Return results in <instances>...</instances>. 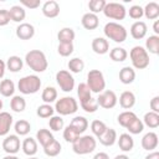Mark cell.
Listing matches in <instances>:
<instances>
[{"label":"cell","instance_id":"cell-51","mask_svg":"<svg viewBox=\"0 0 159 159\" xmlns=\"http://www.w3.org/2000/svg\"><path fill=\"white\" fill-rule=\"evenodd\" d=\"M10 22L9 11L6 9H0V26H6Z\"/></svg>","mask_w":159,"mask_h":159},{"label":"cell","instance_id":"cell-53","mask_svg":"<svg viewBox=\"0 0 159 159\" xmlns=\"http://www.w3.org/2000/svg\"><path fill=\"white\" fill-rule=\"evenodd\" d=\"M93 159H111V158H109V155H108L107 153L99 152V153H97V154L93 157Z\"/></svg>","mask_w":159,"mask_h":159},{"label":"cell","instance_id":"cell-6","mask_svg":"<svg viewBox=\"0 0 159 159\" xmlns=\"http://www.w3.org/2000/svg\"><path fill=\"white\" fill-rule=\"evenodd\" d=\"M86 84L91 89L92 93H101L106 88V80L103 73L99 70H91L87 73V82Z\"/></svg>","mask_w":159,"mask_h":159},{"label":"cell","instance_id":"cell-12","mask_svg":"<svg viewBox=\"0 0 159 159\" xmlns=\"http://www.w3.org/2000/svg\"><path fill=\"white\" fill-rule=\"evenodd\" d=\"M158 143H159V139H158L157 133H154V132L145 133L142 138V142H140L142 148L144 150H148V152H153L154 149H157Z\"/></svg>","mask_w":159,"mask_h":159},{"label":"cell","instance_id":"cell-43","mask_svg":"<svg viewBox=\"0 0 159 159\" xmlns=\"http://www.w3.org/2000/svg\"><path fill=\"white\" fill-rule=\"evenodd\" d=\"M55 113V108L51 106V104H47V103H43L41 106L37 107V111H36V114L40 117V118H51Z\"/></svg>","mask_w":159,"mask_h":159},{"label":"cell","instance_id":"cell-9","mask_svg":"<svg viewBox=\"0 0 159 159\" xmlns=\"http://www.w3.org/2000/svg\"><path fill=\"white\" fill-rule=\"evenodd\" d=\"M56 82L63 92H71L75 88V78L70 71L60 70L56 73Z\"/></svg>","mask_w":159,"mask_h":159},{"label":"cell","instance_id":"cell-2","mask_svg":"<svg viewBox=\"0 0 159 159\" xmlns=\"http://www.w3.org/2000/svg\"><path fill=\"white\" fill-rule=\"evenodd\" d=\"M103 32H104V36L117 43H122L127 40V36H128V32L125 30V27L123 25H120L119 22H116V21H109L104 25L103 27Z\"/></svg>","mask_w":159,"mask_h":159},{"label":"cell","instance_id":"cell-48","mask_svg":"<svg viewBox=\"0 0 159 159\" xmlns=\"http://www.w3.org/2000/svg\"><path fill=\"white\" fill-rule=\"evenodd\" d=\"M81 107L87 113H94L98 109V103H97V99L96 98H91V99L81 103Z\"/></svg>","mask_w":159,"mask_h":159},{"label":"cell","instance_id":"cell-46","mask_svg":"<svg viewBox=\"0 0 159 159\" xmlns=\"http://www.w3.org/2000/svg\"><path fill=\"white\" fill-rule=\"evenodd\" d=\"M107 1L104 0H91L88 2V9H89V12L92 14H98V12H102L104 6H106Z\"/></svg>","mask_w":159,"mask_h":159},{"label":"cell","instance_id":"cell-22","mask_svg":"<svg viewBox=\"0 0 159 159\" xmlns=\"http://www.w3.org/2000/svg\"><path fill=\"white\" fill-rule=\"evenodd\" d=\"M117 132L113 128H107V130L99 137L97 138L99 140V143L104 147H112L116 142H117Z\"/></svg>","mask_w":159,"mask_h":159},{"label":"cell","instance_id":"cell-34","mask_svg":"<svg viewBox=\"0 0 159 159\" xmlns=\"http://www.w3.org/2000/svg\"><path fill=\"white\" fill-rule=\"evenodd\" d=\"M70 125H72L80 134H82V133H84V132L87 130V128H88V120H87L84 117H82V116H77V117H75V118L71 120Z\"/></svg>","mask_w":159,"mask_h":159},{"label":"cell","instance_id":"cell-25","mask_svg":"<svg viewBox=\"0 0 159 159\" xmlns=\"http://www.w3.org/2000/svg\"><path fill=\"white\" fill-rule=\"evenodd\" d=\"M52 140H55V137H53V134L48 129L41 128V129H39L36 132V142L40 143V145L42 148L46 147L47 144H50Z\"/></svg>","mask_w":159,"mask_h":159},{"label":"cell","instance_id":"cell-18","mask_svg":"<svg viewBox=\"0 0 159 159\" xmlns=\"http://www.w3.org/2000/svg\"><path fill=\"white\" fill-rule=\"evenodd\" d=\"M81 24L82 26L86 29V30H96L99 25V19L96 14H92V12H86L82 19H81Z\"/></svg>","mask_w":159,"mask_h":159},{"label":"cell","instance_id":"cell-8","mask_svg":"<svg viewBox=\"0 0 159 159\" xmlns=\"http://www.w3.org/2000/svg\"><path fill=\"white\" fill-rule=\"evenodd\" d=\"M106 17L112 19V20H124V17L127 16V9L124 7L123 4L119 2H107L103 11Z\"/></svg>","mask_w":159,"mask_h":159},{"label":"cell","instance_id":"cell-1","mask_svg":"<svg viewBox=\"0 0 159 159\" xmlns=\"http://www.w3.org/2000/svg\"><path fill=\"white\" fill-rule=\"evenodd\" d=\"M25 62L26 65L37 73L45 72L48 67V62L46 58V55L40 50H31L25 55Z\"/></svg>","mask_w":159,"mask_h":159},{"label":"cell","instance_id":"cell-14","mask_svg":"<svg viewBox=\"0 0 159 159\" xmlns=\"http://www.w3.org/2000/svg\"><path fill=\"white\" fill-rule=\"evenodd\" d=\"M14 118L9 112H0V137H6L12 125Z\"/></svg>","mask_w":159,"mask_h":159},{"label":"cell","instance_id":"cell-13","mask_svg":"<svg viewBox=\"0 0 159 159\" xmlns=\"http://www.w3.org/2000/svg\"><path fill=\"white\" fill-rule=\"evenodd\" d=\"M34 35H35V27L29 22H21L16 27V36L20 40H30L34 37Z\"/></svg>","mask_w":159,"mask_h":159},{"label":"cell","instance_id":"cell-29","mask_svg":"<svg viewBox=\"0 0 159 159\" xmlns=\"http://www.w3.org/2000/svg\"><path fill=\"white\" fill-rule=\"evenodd\" d=\"M143 124L147 125L148 128L150 129H155L159 127V113H155V112H147L143 117Z\"/></svg>","mask_w":159,"mask_h":159},{"label":"cell","instance_id":"cell-26","mask_svg":"<svg viewBox=\"0 0 159 159\" xmlns=\"http://www.w3.org/2000/svg\"><path fill=\"white\" fill-rule=\"evenodd\" d=\"M135 80V71L133 67L125 66L119 71V81L123 84H130Z\"/></svg>","mask_w":159,"mask_h":159},{"label":"cell","instance_id":"cell-16","mask_svg":"<svg viewBox=\"0 0 159 159\" xmlns=\"http://www.w3.org/2000/svg\"><path fill=\"white\" fill-rule=\"evenodd\" d=\"M148 31V26L144 21H135L130 26V35L134 40H142L145 37Z\"/></svg>","mask_w":159,"mask_h":159},{"label":"cell","instance_id":"cell-45","mask_svg":"<svg viewBox=\"0 0 159 159\" xmlns=\"http://www.w3.org/2000/svg\"><path fill=\"white\" fill-rule=\"evenodd\" d=\"M48 125H50V129L53 130V132H58L61 129H63L65 127V122L62 119L61 116H52L48 120Z\"/></svg>","mask_w":159,"mask_h":159},{"label":"cell","instance_id":"cell-52","mask_svg":"<svg viewBox=\"0 0 159 159\" xmlns=\"http://www.w3.org/2000/svg\"><path fill=\"white\" fill-rule=\"evenodd\" d=\"M149 106H150V109L152 112H155V113H159V96H154L150 102H149Z\"/></svg>","mask_w":159,"mask_h":159},{"label":"cell","instance_id":"cell-7","mask_svg":"<svg viewBox=\"0 0 159 159\" xmlns=\"http://www.w3.org/2000/svg\"><path fill=\"white\" fill-rule=\"evenodd\" d=\"M55 111L58 113V116H70L78 111V103L73 97L66 96L56 101L55 103Z\"/></svg>","mask_w":159,"mask_h":159},{"label":"cell","instance_id":"cell-39","mask_svg":"<svg viewBox=\"0 0 159 159\" xmlns=\"http://www.w3.org/2000/svg\"><path fill=\"white\" fill-rule=\"evenodd\" d=\"M61 144L60 142H57L56 139L52 140L50 144H47L46 147H43V153L47 155V157H57L60 153H61Z\"/></svg>","mask_w":159,"mask_h":159},{"label":"cell","instance_id":"cell-20","mask_svg":"<svg viewBox=\"0 0 159 159\" xmlns=\"http://www.w3.org/2000/svg\"><path fill=\"white\" fill-rule=\"evenodd\" d=\"M21 149H22L25 155L34 157L37 153V142H36V139L31 138V137H26L21 143Z\"/></svg>","mask_w":159,"mask_h":159},{"label":"cell","instance_id":"cell-49","mask_svg":"<svg viewBox=\"0 0 159 159\" xmlns=\"http://www.w3.org/2000/svg\"><path fill=\"white\" fill-rule=\"evenodd\" d=\"M128 14H129V17H132L133 20H139L143 17V7L140 5H133L129 7Z\"/></svg>","mask_w":159,"mask_h":159},{"label":"cell","instance_id":"cell-56","mask_svg":"<svg viewBox=\"0 0 159 159\" xmlns=\"http://www.w3.org/2000/svg\"><path fill=\"white\" fill-rule=\"evenodd\" d=\"M153 31H154V34L157 36L159 35V20H155L154 21V24H153Z\"/></svg>","mask_w":159,"mask_h":159},{"label":"cell","instance_id":"cell-41","mask_svg":"<svg viewBox=\"0 0 159 159\" xmlns=\"http://www.w3.org/2000/svg\"><path fill=\"white\" fill-rule=\"evenodd\" d=\"M107 125H106V123L104 122H102V120H99V119H94V120H92V123H91V130H92V134L94 135V137H97V138H99L106 130H107Z\"/></svg>","mask_w":159,"mask_h":159},{"label":"cell","instance_id":"cell-3","mask_svg":"<svg viewBox=\"0 0 159 159\" xmlns=\"http://www.w3.org/2000/svg\"><path fill=\"white\" fill-rule=\"evenodd\" d=\"M41 84V80L37 75H27L19 80L17 89L22 94H34L40 91Z\"/></svg>","mask_w":159,"mask_h":159},{"label":"cell","instance_id":"cell-42","mask_svg":"<svg viewBox=\"0 0 159 159\" xmlns=\"http://www.w3.org/2000/svg\"><path fill=\"white\" fill-rule=\"evenodd\" d=\"M80 133L72 127V125H67L65 129H63V139L67 142V143H75L78 138H80Z\"/></svg>","mask_w":159,"mask_h":159},{"label":"cell","instance_id":"cell-5","mask_svg":"<svg viewBox=\"0 0 159 159\" xmlns=\"http://www.w3.org/2000/svg\"><path fill=\"white\" fill-rule=\"evenodd\" d=\"M132 66L137 70H144L149 66V53L143 46H134L129 52Z\"/></svg>","mask_w":159,"mask_h":159},{"label":"cell","instance_id":"cell-47","mask_svg":"<svg viewBox=\"0 0 159 159\" xmlns=\"http://www.w3.org/2000/svg\"><path fill=\"white\" fill-rule=\"evenodd\" d=\"M73 43H58L57 46V52L62 57H68L70 55L73 53Z\"/></svg>","mask_w":159,"mask_h":159},{"label":"cell","instance_id":"cell-27","mask_svg":"<svg viewBox=\"0 0 159 159\" xmlns=\"http://www.w3.org/2000/svg\"><path fill=\"white\" fill-rule=\"evenodd\" d=\"M75 31L71 27H63L58 31L57 34V40L60 43H73V40H75Z\"/></svg>","mask_w":159,"mask_h":159},{"label":"cell","instance_id":"cell-17","mask_svg":"<svg viewBox=\"0 0 159 159\" xmlns=\"http://www.w3.org/2000/svg\"><path fill=\"white\" fill-rule=\"evenodd\" d=\"M92 50L97 55H104L109 51V42L104 37H96L92 40Z\"/></svg>","mask_w":159,"mask_h":159},{"label":"cell","instance_id":"cell-59","mask_svg":"<svg viewBox=\"0 0 159 159\" xmlns=\"http://www.w3.org/2000/svg\"><path fill=\"white\" fill-rule=\"evenodd\" d=\"M2 106H4V103H2V99H0V112H1V109H2Z\"/></svg>","mask_w":159,"mask_h":159},{"label":"cell","instance_id":"cell-55","mask_svg":"<svg viewBox=\"0 0 159 159\" xmlns=\"http://www.w3.org/2000/svg\"><path fill=\"white\" fill-rule=\"evenodd\" d=\"M144 159H159V153L155 152V150H153V152H150L148 155H145Z\"/></svg>","mask_w":159,"mask_h":159},{"label":"cell","instance_id":"cell-33","mask_svg":"<svg viewBox=\"0 0 159 159\" xmlns=\"http://www.w3.org/2000/svg\"><path fill=\"white\" fill-rule=\"evenodd\" d=\"M41 99L43 101V103H47V104H51L52 102L57 101V89L55 87L47 86L41 93Z\"/></svg>","mask_w":159,"mask_h":159},{"label":"cell","instance_id":"cell-38","mask_svg":"<svg viewBox=\"0 0 159 159\" xmlns=\"http://www.w3.org/2000/svg\"><path fill=\"white\" fill-rule=\"evenodd\" d=\"M77 96H78L80 103H83L92 98V92L86 83H80L77 86Z\"/></svg>","mask_w":159,"mask_h":159},{"label":"cell","instance_id":"cell-54","mask_svg":"<svg viewBox=\"0 0 159 159\" xmlns=\"http://www.w3.org/2000/svg\"><path fill=\"white\" fill-rule=\"evenodd\" d=\"M5 71H6V63H5L2 60H0V80L4 77Z\"/></svg>","mask_w":159,"mask_h":159},{"label":"cell","instance_id":"cell-32","mask_svg":"<svg viewBox=\"0 0 159 159\" xmlns=\"http://www.w3.org/2000/svg\"><path fill=\"white\" fill-rule=\"evenodd\" d=\"M10 108L16 112V113H21L25 111L26 108V101L22 96H12V98L10 99Z\"/></svg>","mask_w":159,"mask_h":159},{"label":"cell","instance_id":"cell-30","mask_svg":"<svg viewBox=\"0 0 159 159\" xmlns=\"http://www.w3.org/2000/svg\"><path fill=\"white\" fill-rule=\"evenodd\" d=\"M148 53H153V55H158L159 53V36L157 35H150L147 40H145V47Z\"/></svg>","mask_w":159,"mask_h":159},{"label":"cell","instance_id":"cell-35","mask_svg":"<svg viewBox=\"0 0 159 159\" xmlns=\"http://www.w3.org/2000/svg\"><path fill=\"white\" fill-rule=\"evenodd\" d=\"M14 129H15L16 135H27L31 130V124L26 119H19L14 124Z\"/></svg>","mask_w":159,"mask_h":159},{"label":"cell","instance_id":"cell-28","mask_svg":"<svg viewBox=\"0 0 159 159\" xmlns=\"http://www.w3.org/2000/svg\"><path fill=\"white\" fill-rule=\"evenodd\" d=\"M5 63H6V70H9L10 72H14V73L21 71L22 67H24V61H22V58H21L20 56H16V55L10 56Z\"/></svg>","mask_w":159,"mask_h":159},{"label":"cell","instance_id":"cell-11","mask_svg":"<svg viewBox=\"0 0 159 159\" xmlns=\"http://www.w3.org/2000/svg\"><path fill=\"white\" fill-rule=\"evenodd\" d=\"M20 147H21L20 138L16 134H7L2 140V149L6 154L15 155L20 150Z\"/></svg>","mask_w":159,"mask_h":159},{"label":"cell","instance_id":"cell-58","mask_svg":"<svg viewBox=\"0 0 159 159\" xmlns=\"http://www.w3.org/2000/svg\"><path fill=\"white\" fill-rule=\"evenodd\" d=\"M2 159H20V158H17L16 155H12V154H7V155L4 157Z\"/></svg>","mask_w":159,"mask_h":159},{"label":"cell","instance_id":"cell-23","mask_svg":"<svg viewBox=\"0 0 159 159\" xmlns=\"http://www.w3.org/2000/svg\"><path fill=\"white\" fill-rule=\"evenodd\" d=\"M7 11H9L10 20L14 21V22H20L21 24L26 17V11L21 5H14Z\"/></svg>","mask_w":159,"mask_h":159},{"label":"cell","instance_id":"cell-36","mask_svg":"<svg viewBox=\"0 0 159 159\" xmlns=\"http://www.w3.org/2000/svg\"><path fill=\"white\" fill-rule=\"evenodd\" d=\"M109 57L114 62H123L128 57V52L123 47H114L109 51Z\"/></svg>","mask_w":159,"mask_h":159},{"label":"cell","instance_id":"cell-21","mask_svg":"<svg viewBox=\"0 0 159 159\" xmlns=\"http://www.w3.org/2000/svg\"><path fill=\"white\" fill-rule=\"evenodd\" d=\"M118 101H119V106H120L123 109H128V111H129V109L133 108L134 104H135V96H134V93L130 92V91H124V92L120 93Z\"/></svg>","mask_w":159,"mask_h":159},{"label":"cell","instance_id":"cell-10","mask_svg":"<svg viewBox=\"0 0 159 159\" xmlns=\"http://www.w3.org/2000/svg\"><path fill=\"white\" fill-rule=\"evenodd\" d=\"M98 107H102L104 109H112L116 107L117 102H118V97L117 94L111 91V89H104L103 92H101L98 94V97L96 98Z\"/></svg>","mask_w":159,"mask_h":159},{"label":"cell","instance_id":"cell-19","mask_svg":"<svg viewBox=\"0 0 159 159\" xmlns=\"http://www.w3.org/2000/svg\"><path fill=\"white\" fill-rule=\"evenodd\" d=\"M117 140H118L119 149L124 153L130 152L134 148V139H133L132 134H129V133H122L119 135V138H117Z\"/></svg>","mask_w":159,"mask_h":159},{"label":"cell","instance_id":"cell-15","mask_svg":"<svg viewBox=\"0 0 159 159\" xmlns=\"http://www.w3.org/2000/svg\"><path fill=\"white\" fill-rule=\"evenodd\" d=\"M42 14L43 16L48 17V19H53L57 17L60 14V5L57 1L55 0H48L46 2H43L42 5Z\"/></svg>","mask_w":159,"mask_h":159},{"label":"cell","instance_id":"cell-50","mask_svg":"<svg viewBox=\"0 0 159 159\" xmlns=\"http://www.w3.org/2000/svg\"><path fill=\"white\" fill-rule=\"evenodd\" d=\"M20 5L27 9H37L41 5L40 0H20Z\"/></svg>","mask_w":159,"mask_h":159},{"label":"cell","instance_id":"cell-4","mask_svg":"<svg viewBox=\"0 0 159 159\" xmlns=\"http://www.w3.org/2000/svg\"><path fill=\"white\" fill-rule=\"evenodd\" d=\"M96 147H97V140L93 135H89V134L80 135V138L75 143H72V150L78 155L89 154L94 152Z\"/></svg>","mask_w":159,"mask_h":159},{"label":"cell","instance_id":"cell-40","mask_svg":"<svg viewBox=\"0 0 159 159\" xmlns=\"http://www.w3.org/2000/svg\"><path fill=\"white\" fill-rule=\"evenodd\" d=\"M67 66H68L70 72H72V73H80V72H82L83 68H84V62H83V60L80 58V57H73V58H71V60L68 61Z\"/></svg>","mask_w":159,"mask_h":159},{"label":"cell","instance_id":"cell-60","mask_svg":"<svg viewBox=\"0 0 159 159\" xmlns=\"http://www.w3.org/2000/svg\"><path fill=\"white\" fill-rule=\"evenodd\" d=\"M27 159H39V158H36V157H29Z\"/></svg>","mask_w":159,"mask_h":159},{"label":"cell","instance_id":"cell-37","mask_svg":"<svg viewBox=\"0 0 159 159\" xmlns=\"http://www.w3.org/2000/svg\"><path fill=\"white\" fill-rule=\"evenodd\" d=\"M135 118H137V114H135L134 112H132V111H124V112L119 113L117 120H118L119 125H122L123 128H127V127L129 125V123H130L133 119H135Z\"/></svg>","mask_w":159,"mask_h":159},{"label":"cell","instance_id":"cell-31","mask_svg":"<svg viewBox=\"0 0 159 159\" xmlns=\"http://www.w3.org/2000/svg\"><path fill=\"white\" fill-rule=\"evenodd\" d=\"M15 93V83L6 78L0 82V94L2 97H12Z\"/></svg>","mask_w":159,"mask_h":159},{"label":"cell","instance_id":"cell-44","mask_svg":"<svg viewBox=\"0 0 159 159\" xmlns=\"http://www.w3.org/2000/svg\"><path fill=\"white\" fill-rule=\"evenodd\" d=\"M125 129H128L129 134H140V133L143 132V129H144V124H143L142 119H139V118L137 117L135 119H133V120L129 123V125H128Z\"/></svg>","mask_w":159,"mask_h":159},{"label":"cell","instance_id":"cell-24","mask_svg":"<svg viewBox=\"0 0 159 159\" xmlns=\"http://www.w3.org/2000/svg\"><path fill=\"white\" fill-rule=\"evenodd\" d=\"M143 16H145L148 20H157L159 17V4L155 1L148 2L143 7Z\"/></svg>","mask_w":159,"mask_h":159},{"label":"cell","instance_id":"cell-57","mask_svg":"<svg viewBox=\"0 0 159 159\" xmlns=\"http://www.w3.org/2000/svg\"><path fill=\"white\" fill-rule=\"evenodd\" d=\"M114 159H130V158L127 154H118V155L114 157Z\"/></svg>","mask_w":159,"mask_h":159}]
</instances>
